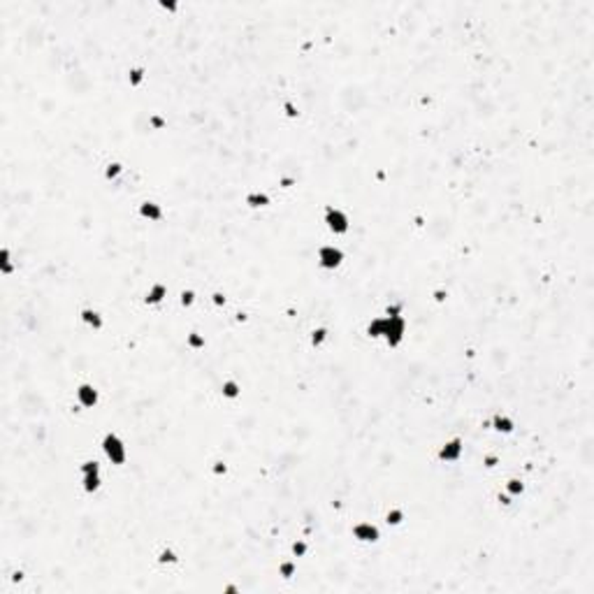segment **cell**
<instances>
[{
  "mask_svg": "<svg viewBox=\"0 0 594 594\" xmlns=\"http://www.w3.org/2000/svg\"><path fill=\"white\" fill-rule=\"evenodd\" d=\"M81 320H84L88 327H93V330H102V316L95 309H91V306L81 309Z\"/></svg>",
  "mask_w": 594,
  "mask_h": 594,
  "instance_id": "cell-10",
  "label": "cell"
},
{
  "mask_svg": "<svg viewBox=\"0 0 594 594\" xmlns=\"http://www.w3.org/2000/svg\"><path fill=\"white\" fill-rule=\"evenodd\" d=\"M325 339H327V330H325V327H318V330L311 332V344L313 346H320Z\"/></svg>",
  "mask_w": 594,
  "mask_h": 594,
  "instance_id": "cell-19",
  "label": "cell"
},
{
  "mask_svg": "<svg viewBox=\"0 0 594 594\" xmlns=\"http://www.w3.org/2000/svg\"><path fill=\"white\" fill-rule=\"evenodd\" d=\"M506 492L511 494V497H518V494L525 492V485H522V483H520L518 478H511V480L506 483Z\"/></svg>",
  "mask_w": 594,
  "mask_h": 594,
  "instance_id": "cell-15",
  "label": "cell"
},
{
  "mask_svg": "<svg viewBox=\"0 0 594 594\" xmlns=\"http://www.w3.org/2000/svg\"><path fill=\"white\" fill-rule=\"evenodd\" d=\"M221 392H223V397L225 399H237L239 395H242V388H239V383H237L235 378H228V381H223Z\"/></svg>",
  "mask_w": 594,
  "mask_h": 594,
  "instance_id": "cell-13",
  "label": "cell"
},
{
  "mask_svg": "<svg viewBox=\"0 0 594 594\" xmlns=\"http://www.w3.org/2000/svg\"><path fill=\"white\" fill-rule=\"evenodd\" d=\"M492 427L497 430V432H504V434H511L513 432V420L508 418V416H504V413H494L492 418Z\"/></svg>",
  "mask_w": 594,
  "mask_h": 594,
  "instance_id": "cell-12",
  "label": "cell"
},
{
  "mask_svg": "<svg viewBox=\"0 0 594 594\" xmlns=\"http://www.w3.org/2000/svg\"><path fill=\"white\" fill-rule=\"evenodd\" d=\"M98 399H100V395H98L93 383H81L79 388H77V402H79V406H84V409H93V406L98 404Z\"/></svg>",
  "mask_w": 594,
  "mask_h": 594,
  "instance_id": "cell-8",
  "label": "cell"
},
{
  "mask_svg": "<svg viewBox=\"0 0 594 594\" xmlns=\"http://www.w3.org/2000/svg\"><path fill=\"white\" fill-rule=\"evenodd\" d=\"M165 295H167V288L162 284H153L151 288H148L147 297H144V302L147 304H160L162 299H165Z\"/></svg>",
  "mask_w": 594,
  "mask_h": 594,
  "instance_id": "cell-11",
  "label": "cell"
},
{
  "mask_svg": "<svg viewBox=\"0 0 594 594\" xmlns=\"http://www.w3.org/2000/svg\"><path fill=\"white\" fill-rule=\"evenodd\" d=\"M341 260H344V251L337 249V246H332V244L318 249V263H320L323 270H337L339 265H341Z\"/></svg>",
  "mask_w": 594,
  "mask_h": 594,
  "instance_id": "cell-5",
  "label": "cell"
},
{
  "mask_svg": "<svg viewBox=\"0 0 594 594\" xmlns=\"http://www.w3.org/2000/svg\"><path fill=\"white\" fill-rule=\"evenodd\" d=\"M193 302H195V295H193V291H183L181 293V304H183V306H190Z\"/></svg>",
  "mask_w": 594,
  "mask_h": 594,
  "instance_id": "cell-25",
  "label": "cell"
},
{
  "mask_svg": "<svg viewBox=\"0 0 594 594\" xmlns=\"http://www.w3.org/2000/svg\"><path fill=\"white\" fill-rule=\"evenodd\" d=\"M0 267H2V274H9V272H12V260H9V249H2V253H0Z\"/></svg>",
  "mask_w": 594,
  "mask_h": 594,
  "instance_id": "cell-17",
  "label": "cell"
},
{
  "mask_svg": "<svg viewBox=\"0 0 594 594\" xmlns=\"http://www.w3.org/2000/svg\"><path fill=\"white\" fill-rule=\"evenodd\" d=\"M286 114L288 116H297V112H295V107H293L291 102H286Z\"/></svg>",
  "mask_w": 594,
  "mask_h": 594,
  "instance_id": "cell-26",
  "label": "cell"
},
{
  "mask_svg": "<svg viewBox=\"0 0 594 594\" xmlns=\"http://www.w3.org/2000/svg\"><path fill=\"white\" fill-rule=\"evenodd\" d=\"M142 79H144V70L142 68H133L128 72V81L133 84V86H140V84H142Z\"/></svg>",
  "mask_w": 594,
  "mask_h": 594,
  "instance_id": "cell-18",
  "label": "cell"
},
{
  "mask_svg": "<svg viewBox=\"0 0 594 594\" xmlns=\"http://www.w3.org/2000/svg\"><path fill=\"white\" fill-rule=\"evenodd\" d=\"M102 450H105V455H107L109 462L116 464V466L126 464V459H128V448H126V444H123L121 437L114 434V432H107L105 437H102Z\"/></svg>",
  "mask_w": 594,
  "mask_h": 594,
  "instance_id": "cell-2",
  "label": "cell"
},
{
  "mask_svg": "<svg viewBox=\"0 0 594 594\" xmlns=\"http://www.w3.org/2000/svg\"><path fill=\"white\" fill-rule=\"evenodd\" d=\"M404 520V511L402 508H390L388 511V525H402Z\"/></svg>",
  "mask_w": 594,
  "mask_h": 594,
  "instance_id": "cell-16",
  "label": "cell"
},
{
  "mask_svg": "<svg viewBox=\"0 0 594 594\" xmlns=\"http://www.w3.org/2000/svg\"><path fill=\"white\" fill-rule=\"evenodd\" d=\"M140 216L147 218V221H160V218H162L160 204H155V202H142V204H140Z\"/></svg>",
  "mask_w": 594,
  "mask_h": 594,
  "instance_id": "cell-9",
  "label": "cell"
},
{
  "mask_svg": "<svg viewBox=\"0 0 594 594\" xmlns=\"http://www.w3.org/2000/svg\"><path fill=\"white\" fill-rule=\"evenodd\" d=\"M100 466H98V462H93V459H88V462H84L81 464V485H84V492L93 494L100 490Z\"/></svg>",
  "mask_w": 594,
  "mask_h": 594,
  "instance_id": "cell-3",
  "label": "cell"
},
{
  "mask_svg": "<svg viewBox=\"0 0 594 594\" xmlns=\"http://www.w3.org/2000/svg\"><path fill=\"white\" fill-rule=\"evenodd\" d=\"M464 452V441L459 437H452L450 441H446L444 446L439 448V459L441 462H457Z\"/></svg>",
  "mask_w": 594,
  "mask_h": 594,
  "instance_id": "cell-6",
  "label": "cell"
},
{
  "mask_svg": "<svg viewBox=\"0 0 594 594\" xmlns=\"http://www.w3.org/2000/svg\"><path fill=\"white\" fill-rule=\"evenodd\" d=\"M246 204H251V207H267V204H270V195H265V193H249V195H246Z\"/></svg>",
  "mask_w": 594,
  "mask_h": 594,
  "instance_id": "cell-14",
  "label": "cell"
},
{
  "mask_svg": "<svg viewBox=\"0 0 594 594\" xmlns=\"http://www.w3.org/2000/svg\"><path fill=\"white\" fill-rule=\"evenodd\" d=\"M304 553H306V543H304V541H295V543H293V555H295V557H302Z\"/></svg>",
  "mask_w": 594,
  "mask_h": 594,
  "instance_id": "cell-24",
  "label": "cell"
},
{
  "mask_svg": "<svg viewBox=\"0 0 594 594\" xmlns=\"http://www.w3.org/2000/svg\"><path fill=\"white\" fill-rule=\"evenodd\" d=\"M158 562H160V564H174L176 555L172 553L169 548H165V550H160V555H158Z\"/></svg>",
  "mask_w": 594,
  "mask_h": 594,
  "instance_id": "cell-21",
  "label": "cell"
},
{
  "mask_svg": "<svg viewBox=\"0 0 594 594\" xmlns=\"http://www.w3.org/2000/svg\"><path fill=\"white\" fill-rule=\"evenodd\" d=\"M406 334V320L402 313H385L381 318H374L367 325V337L371 339H385L390 348H397L404 341Z\"/></svg>",
  "mask_w": 594,
  "mask_h": 594,
  "instance_id": "cell-1",
  "label": "cell"
},
{
  "mask_svg": "<svg viewBox=\"0 0 594 594\" xmlns=\"http://www.w3.org/2000/svg\"><path fill=\"white\" fill-rule=\"evenodd\" d=\"M188 346H190V348H202V346H204V339L200 337L197 332H190V334H188Z\"/></svg>",
  "mask_w": 594,
  "mask_h": 594,
  "instance_id": "cell-22",
  "label": "cell"
},
{
  "mask_svg": "<svg viewBox=\"0 0 594 594\" xmlns=\"http://www.w3.org/2000/svg\"><path fill=\"white\" fill-rule=\"evenodd\" d=\"M353 536L358 541H362V543H376L378 539H381V532H378L376 525H371V522H358V525L353 527Z\"/></svg>",
  "mask_w": 594,
  "mask_h": 594,
  "instance_id": "cell-7",
  "label": "cell"
},
{
  "mask_svg": "<svg viewBox=\"0 0 594 594\" xmlns=\"http://www.w3.org/2000/svg\"><path fill=\"white\" fill-rule=\"evenodd\" d=\"M279 571H281L284 578H291V576L295 574V562H284V564L279 567Z\"/></svg>",
  "mask_w": 594,
  "mask_h": 594,
  "instance_id": "cell-23",
  "label": "cell"
},
{
  "mask_svg": "<svg viewBox=\"0 0 594 594\" xmlns=\"http://www.w3.org/2000/svg\"><path fill=\"white\" fill-rule=\"evenodd\" d=\"M121 172H123L121 162H109L107 169H105V176H107V179H116V176L121 174Z\"/></svg>",
  "mask_w": 594,
  "mask_h": 594,
  "instance_id": "cell-20",
  "label": "cell"
},
{
  "mask_svg": "<svg viewBox=\"0 0 594 594\" xmlns=\"http://www.w3.org/2000/svg\"><path fill=\"white\" fill-rule=\"evenodd\" d=\"M325 225H327V230L334 232V235H346L348 228H351V221L346 216V211L337 209V207H327V209H325Z\"/></svg>",
  "mask_w": 594,
  "mask_h": 594,
  "instance_id": "cell-4",
  "label": "cell"
}]
</instances>
